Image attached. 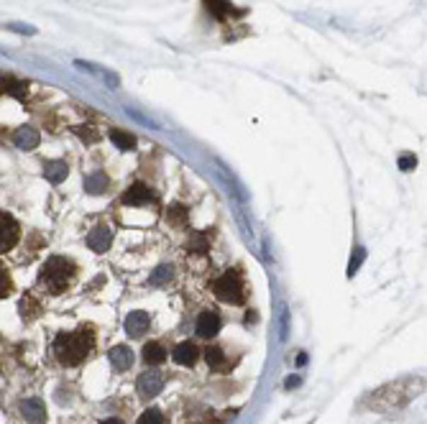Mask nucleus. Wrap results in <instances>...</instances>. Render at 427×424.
<instances>
[{
	"instance_id": "nucleus-1",
	"label": "nucleus",
	"mask_w": 427,
	"mask_h": 424,
	"mask_svg": "<svg viewBox=\"0 0 427 424\" xmlns=\"http://www.w3.org/2000/svg\"><path fill=\"white\" fill-rule=\"evenodd\" d=\"M95 345V332L93 327H80L74 332H62L54 340V353L62 365H77L87 358V353L93 351Z\"/></svg>"
},
{
	"instance_id": "nucleus-2",
	"label": "nucleus",
	"mask_w": 427,
	"mask_h": 424,
	"mask_svg": "<svg viewBox=\"0 0 427 424\" xmlns=\"http://www.w3.org/2000/svg\"><path fill=\"white\" fill-rule=\"evenodd\" d=\"M39 279H41V284L52 291V294H62V291L69 286V281L74 279V263L67 261V258H62V256L49 258V261L41 266Z\"/></svg>"
},
{
	"instance_id": "nucleus-3",
	"label": "nucleus",
	"mask_w": 427,
	"mask_h": 424,
	"mask_svg": "<svg viewBox=\"0 0 427 424\" xmlns=\"http://www.w3.org/2000/svg\"><path fill=\"white\" fill-rule=\"evenodd\" d=\"M213 291L221 302L228 304H240L246 299V286H243V279H240L238 271H226L221 279H215Z\"/></svg>"
},
{
	"instance_id": "nucleus-4",
	"label": "nucleus",
	"mask_w": 427,
	"mask_h": 424,
	"mask_svg": "<svg viewBox=\"0 0 427 424\" xmlns=\"http://www.w3.org/2000/svg\"><path fill=\"white\" fill-rule=\"evenodd\" d=\"M0 222H3V236H0V250H3V253H8V250H11V248L16 246V243H18L21 228H18V222L13 220V215H8V212H3V215H0Z\"/></svg>"
},
{
	"instance_id": "nucleus-5",
	"label": "nucleus",
	"mask_w": 427,
	"mask_h": 424,
	"mask_svg": "<svg viewBox=\"0 0 427 424\" xmlns=\"http://www.w3.org/2000/svg\"><path fill=\"white\" fill-rule=\"evenodd\" d=\"M194 330H197V335L200 337H215L218 332H221V317H218V312H200V317H197V325H194Z\"/></svg>"
},
{
	"instance_id": "nucleus-6",
	"label": "nucleus",
	"mask_w": 427,
	"mask_h": 424,
	"mask_svg": "<svg viewBox=\"0 0 427 424\" xmlns=\"http://www.w3.org/2000/svg\"><path fill=\"white\" fill-rule=\"evenodd\" d=\"M164 386V376H161L159 370H146V373H141L139 376V391L144 396H156Z\"/></svg>"
},
{
	"instance_id": "nucleus-7",
	"label": "nucleus",
	"mask_w": 427,
	"mask_h": 424,
	"mask_svg": "<svg viewBox=\"0 0 427 424\" xmlns=\"http://www.w3.org/2000/svg\"><path fill=\"white\" fill-rule=\"evenodd\" d=\"M110 241H113V230L100 225V228H95L90 236H87V246L95 250V253H105L110 248Z\"/></svg>"
},
{
	"instance_id": "nucleus-8",
	"label": "nucleus",
	"mask_w": 427,
	"mask_h": 424,
	"mask_svg": "<svg viewBox=\"0 0 427 424\" xmlns=\"http://www.w3.org/2000/svg\"><path fill=\"white\" fill-rule=\"evenodd\" d=\"M172 358H174V363H180V365H194L197 363V358H200V351H197V345L194 343L185 340V343H180L172 351Z\"/></svg>"
},
{
	"instance_id": "nucleus-9",
	"label": "nucleus",
	"mask_w": 427,
	"mask_h": 424,
	"mask_svg": "<svg viewBox=\"0 0 427 424\" xmlns=\"http://www.w3.org/2000/svg\"><path fill=\"white\" fill-rule=\"evenodd\" d=\"M107 358H110V365H113L115 370H128L134 365V351H131L128 345H115V348H110Z\"/></svg>"
},
{
	"instance_id": "nucleus-10",
	"label": "nucleus",
	"mask_w": 427,
	"mask_h": 424,
	"mask_svg": "<svg viewBox=\"0 0 427 424\" xmlns=\"http://www.w3.org/2000/svg\"><path fill=\"white\" fill-rule=\"evenodd\" d=\"M123 202L134 205V207H139V205H148V202H154V192H151L146 184H134V187L123 195Z\"/></svg>"
},
{
	"instance_id": "nucleus-11",
	"label": "nucleus",
	"mask_w": 427,
	"mask_h": 424,
	"mask_svg": "<svg viewBox=\"0 0 427 424\" xmlns=\"http://www.w3.org/2000/svg\"><path fill=\"white\" fill-rule=\"evenodd\" d=\"M41 141V135L36 128H31V126H23V128H18L13 133V143L18 148H23V151H31V148H36Z\"/></svg>"
},
{
	"instance_id": "nucleus-12",
	"label": "nucleus",
	"mask_w": 427,
	"mask_h": 424,
	"mask_svg": "<svg viewBox=\"0 0 427 424\" xmlns=\"http://www.w3.org/2000/svg\"><path fill=\"white\" fill-rule=\"evenodd\" d=\"M148 330V315L146 312H131L126 317V332L131 337H141Z\"/></svg>"
},
{
	"instance_id": "nucleus-13",
	"label": "nucleus",
	"mask_w": 427,
	"mask_h": 424,
	"mask_svg": "<svg viewBox=\"0 0 427 424\" xmlns=\"http://www.w3.org/2000/svg\"><path fill=\"white\" fill-rule=\"evenodd\" d=\"M23 414H26V419L31 424H44V419H47V409H44V404H41L39 399H28V401H23Z\"/></svg>"
},
{
	"instance_id": "nucleus-14",
	"label": "nucleus",
	"mask_w": 427,
	"mask_h": 424,
	"mask_svg": "<svg viewBox=\"0 0 427 424\" xmlns=\"http://www.w3.org/2000/svg\"><path fill=\"white\" fill-rule=\"evenodd\" d=\"M141 358H144V363L146 365H159L167 361V351L161 348L159 343H146L144 345V353H141Z\"/></svg>"
},
{
	"instance_id": "nucleus-15",
	"label": "nucleus",
	"mask_w": 427,
	"mask_h": 424,
	"mask_svg": "<svg viewBox=\"0 0 427 424\" xmlns=\"http://www.w3.org/2000/svg\"><path fill=\"white\" fill-rule=\"evenodd\" d=\"M205 361H207V365H210V370H215V373H223V370H228V358H226V353L221 351V348H207L205 351Z\"/></svg>"
},
{
	"instance_id": "nucleus-16",
	"label": "nucleus",
	"mask_w": 427,
	"mask_h": 424,
	"mask_svg": "<svg viewBox=\"0 0 427 424\" xmlns=\"http://www.w3.org/2000/svg\"><path fill=\"white\" fill-rule=\"evenodd\" d=\"M67 162H47V166H44V176H47L52 184H59L67 179Z\"/></svg>"
},
{
	"instance_id": "nucleus-17",
	"label": "nucleus",
	"mask_w": 427,
	"mask_h": 424,
	"mask_svg": "<svg viewBox=\"0 0 427 424\" xmlns=\"http://www.w3.org/2000/svg\"><path fill=\"white\" fill-rule=\"evenodd\" d=\"M3 92L13 95V97H18V100H26V97H28V85H26V82L16 80V77H3Z\"/></svg>"
},
{
	"instance_id": "nucleus-18",
	"label": "nucleus",
	"mask_w": 427,
	"mask_h": 424,
	"mask_svg": "<svg viewBox=\"0 0 427 424\" xmlns=\"http://www.w3.org/2000/svg\"><path fill=\"white\" fill-rule=\"evenodd\" d=\"M85 189L90 195H100V192L107 189V176L103 174V171H95V174H90L85 179Z\"/></svg>"
},
{
	"instance_id": "nucleus-19",
	"label": "nucleus",
	"mask_w": 427,
	"mask_h": 424,
	"mask_svg": "<svg viewBox=\"0 0 427 424\" xmlns=\"http://www.w3.org/2000/svg\"><path fill=\"white\" fill-rule=\"evenodd\" d=\"M110 141L120 148V151H131L136 146V138L131 133H123V131H110Z\"/></svg>"
},
{
	"instance_id": "nucleus-20",
	"label": "nucleus",
	"mask_w": 427,
	"mask_h": 424,
	"mask_svg": "<svg viewBox=\"0 0 427 424\" xmlns=\"http://www.w3.org/2000/svg\"><path fill=\"white\" fill-rule=\"evenodd\" d=\"M205 8L213 16H218V18H226V16H233V13L240 16V11H233V8L228 6V3H205Z\"/></svg>"
},
{
	"instance_id": "nucleus-21",
	"label": "nucleus",
	"mask_w": 427,
	"mask_h": 424,
	"mask_svg": "<svg viewBox=\"0 0 427 424\" xmlns=\"http://www.w3.org/2000/svg\"><path fill=\"white\" fill-rule=\"evenodd\" d=\"M21 315H23V320H34V317L39 315V304H36L31 296H23V299H21Z\"/></svg>"
},
{
	"instance_id": "nucleus-22",
	"label": "nucleus",
	"mask_w": 427,
	"mask_h": 424,
	"mask_svg": "<svg viewBox=\"0 0 427 424\" xmlns=\"http://www.w3.org/2000/svg\"><path fill=\"white\" fill-rule=\"evenodd\" d=\"M172 279V266H159V269L151 274V279H148V284H154V286H159V284L169 281Z\"/></svg>"
},
{
	"instance_id": "nucleus-23",
	"label": "nucleus",
	"mask_w": 427,
	"mask_h": 424,
	"mask_svg": "<svg viewBox=\"0 0 427 424\" xmlns=\"http://www.w3.org/2000/svg\"><path fill=\"white\" fill-rule=\"evenodd\" d=\"M136 424H164V417H161L159 409H146L139 417V422H136Z\"/></svg>"
},
{
	"instance_id": "nucleus-24",
	"label": "nucleus",
	"mask_w": 427,
	"mask_h": 424,
	"mask_svg": "<svg viewBox=\"0 0 427 424\" xmlns=\"http://www.w3.org/2000/svg\"><path fill=\"white\" fill-rule=\"evenodd\" d=\"M363 258H366V250L363 248H356V253L351 256V263H348V277H353L356 271L361 269V263H363Z\"/></svg>"
},
{
	"instance_id": "nucleus-25",
	"label": "nucleus",
	"mask_w": 427,
	"mask_h": 424,
	"mask_svg": "<svg viewBox=\"0 0 427 424\" xmlns=\"http://www.w3.org/2000/svg\"><path fill=\"white\" fill-rule=\"evenodd\" d=\"M189 250H194V253H205L207 238L205 236H192V241H189Z\"/></svg>"
},
{
	"instance_id": "nucleus-26",
	"label": "nucleus",
	"mask_w": 427,
	"mask_h": 424,
	"mask_svg": "<svg viewBox=\"0 0 427 424\" xmlns=\"http://www.w3.org/2000/svg\"><path fill=\"white\" fill-rule=\"evenodd\" d=\"M167 217H172L174 222H185V217H187V210L182 207V205H172L167 212Z\"/></svg>"
},
{
	"instance_id": "nucleus-27",
	"label": "nucleus",
	"mask_w": 427,
	"mask_h": 424,
	"mask_svg": "<svg viewBox=\"0 0 427 424\" xmlns=\"http://www.w3.org/2000/svg\"><path fill=\"white\" fill-rule=\"evenodd\" d=\"M414 166H417V156H414V154L399 156V169H402V171H412Z\"/></svg>"
},
{
	"instance_id": "nucleus-28",
	"label": "nucleus",
	"mask_w": 427,
	"mask_h": 424,
	"mask_svg": "<svg viewBox=\"0 0 427 424\" xmlns=\"http://www.w3.org/2000/svg\"><path fill=\"white\" fill-rule=\"evenodd\" d=\"M11 289H13V284H11V277H8L6 271H0V296L6 299V296L11 294Z\"/></svg>"
},
{
	"instance_id": "nucleus-29",
	"label": "nucleus",
	"mask_w": 427,
	"mask_h": 424,
	"mask_svg": "<svg viewBox=\"0 0 427 424\" xmlns=\"http://www.w3.org/2000/svg\"><path fill=\"white\" fill-rule=\"evenodd\" d=\"M74 133H80L82 135V141H98V133H95L93 128H90V126H80V128H74Z\"/></svg>"
},
{
	"instance_id": "nucleus-30",
	"label": "nucleus",
	"mask_w": 427,
	"mask_h": 424,
	"mask_svg": "<svg viewBox=\"0 0 427 424\" xmlns=\"http://www.w3.org/2000/svg\"><path fill=\"white\" fill-rule=\"evenodd\" d=\"M100 424H126L123 419H115V417H110V419H105V422H100Z\"/></svg>"
}]
</instances>
